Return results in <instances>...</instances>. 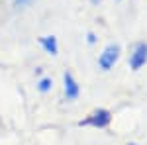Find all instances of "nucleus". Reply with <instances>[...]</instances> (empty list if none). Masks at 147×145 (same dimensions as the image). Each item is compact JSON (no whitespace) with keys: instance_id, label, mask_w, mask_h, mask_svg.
Here are the masks:
<instances>
[{"instance_id":"nucleus-3","label":"nucleus","mask_w":147,"mask_h":145,"mask_svg":"<svg viewBox=\"0 0 147 145\" xmlns=\"http://www.w3.org/2000/svg\"><path fill=\"white\" fill-rule=\"evenodd\" d=\"M147 63V43H137L134 47V53L129 55V67L134 71H139Z\"/></svg>"},{"instance_id":"nucleus-4","label":"nucleus","mask_w":147,"mask_h":145,"mask_svg":"<svg viewBox=\"0 0 147 145\" xmlns=\"http://www.w3.org/2000/svg\"><path fill=\"white\" fill-rule=\"evenodd\" d=\"M63 86H65V96H67V100H77L79 98V82L75 80V77L71 75V73H65L63 75Z\"/></svg>"},{"instance_id":"nucleus-6","label":"nucleus","mask_w":147,"mask_h":145,"mask_svg":"<svg viewBox=\"0 0 147 145\" xmlns=\"http://www.w3.org/2000/svg\"><path fill=\"white\" fill-rule=\"evenodd\" d=\"M51 86H53V82H51V78H41L39 80V84H37V88H39V92H49L51 90Z\"/></svg>"},{"instance_id":"nucleus-8","label":"nucleus","mask_w":147,"mask_h":145,"mask_svg":"<svg viewBox=\"0 0 147 145\" xmlns=\"http://www.w3.org/2000/svg\"><path fill=\"white\" fill-rule=\"evenodd\" d=\"M96 41V37H94V34H88V43H94Z\"/></svg>"},{"instance_id":"nucleus-9","label":"nucleus","mask_w":147,"mask_h":145,"mask_svg":"<svg viewBox=\"0 0 147 145\" xmlns=\"http://www.w3.org/2000/svg\"><path fill=\"white\" fill-rule=\"evenodd\" d=\"M129 145H136V143H129Z\"/></svg>"},{"instance_id":"nucleus-2","label":"nucleus","mask_w":147,"mask_h":145,"mask_svg":"<svg viewBox=\"0 0 147 145\" xmlns=\"http://www.w3.org/2000/svg\"><path fill=\"white\" fill-rule=\"evenodd\" d=\"M112 120V114L108 110H96L92 112L90 116L86 118V120H82L79 122V125H92V127H106L108 123Z\"/></svg>"},{"instance_id":"nucleus-7","label":"nucleus","mask_w":147,"mask_h":145,"mask_svg":"<svg viewBox=\"0 0 147 145\" xmlns=\"http://www.w3.org/2000/svg\"><path fill=\"white\" fill-rule=\"evenodd\" d=\"M34 0H14V6H18V8H24V6H28V4H32Z\"/></svg>"},{"instance_id":"nucleus-5","label":"nucleus","mask_w":147,"mask_h":145,"mask_svg":"<svg viewBox=\"0 0 147 145\" xmlns=\"http://www.w3.org/2000/svg\"><path fill=\"white\" fill-rule=\"evenodd\" d=\"M39 45L45 49V53H49V55H57V53H59L57 37H53V35H45V37H41V39H39Z\"/></svg>"},{"instance_id":"nucleus-1","label":"nucleus","mask_w":147,"mask_h":145,"mask_svg":"<svg viewBox=\"0 0 147 145\" xmlns=\"http://www.w3.org/2000/svg\"><path fill=\"white\" fill-rule=\"evenodd\" d=\"M120 45L118 43H110L104 51L100 53V57H98V67L102 69V71H110V69L116 65V61L120 59Z\"/></svg>"}]
</instances>
